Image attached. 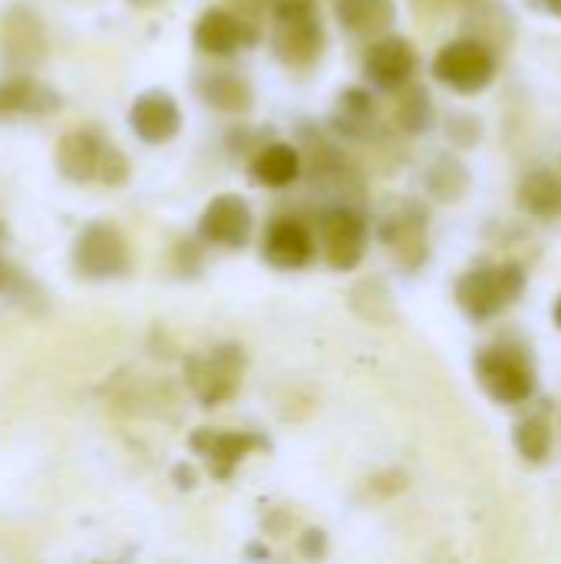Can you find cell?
Segmentation results:
<instances>
[{"label": "cell", "mask_w": 561, "mask_h": 564, "mask_svg": "<svg viewBox=\"0 0 561 564\" xmlns=\"http://www.w3.org/2000/svg\"><path fill=\"white\" fill-rule=\"evenodd\" d=\"M301 549L308 552V555H324V549H327V535L321 532V529H308L304 532V539H301Z\"/></svg>", "instance_id": "f546056e"}, {"label": "cell", "mask_w": 561, "mask_h": 564, "mask_svg": "<svg viewBox=\"0 0 561 564\" xmlns=\"http://www.w3.org/2000/svg\"><path fill=\"white\" fill-rule=\"evenodd\" d=\"M519 205L539 218V221H552V218H561V175L555 169H532L522 175L519 182Z\"/></svg>", "instance_id": "7402d4cb"}, {"label": "cell", "mask_w": 561, "mask_h": 564, "mask_svg": "<svg viewBox=\"0 0 561 564\" xmlns=\"http://www.w3.org/2000/svg\"><path fill=\"white\" fill-rule=\"evenodd\" d=\"M248 357L238 344H218L185 360V383L202 406H222L241 390Z\"/></svg>", "instance_id": "277c9868"}, {"label": "cell", "mask_w": 561, "mask_h": 564, "mask_svg": "<svg viewBox=\"0 0 561 564\" xmlns=\"http://www.w3.org/2000/svg\"><path fill=\"white\" fill-rule=\"evenodd\" d=\"M417 76V50L407 36L384 33L364 53V79L380 93H397Z\"/></svg>", "instance_id": "9c48e42d"}, {"label": "cell", "mask_w": 561, "mask_h": 564, "mask_svg": "<svg viewBox=\"0 0 561 564\" xmlns=\"http://www.w3.org/2000/svg\"><path fill=\"white\" fill-rule=\"evenodd\" d=\"M499 73V53L473 36H456L433 56V76L460 96L483 93Z\"/></svg>", "instance_id": "5b68a950"}, {"label": "cell", "mask_w": 561, "mask_h": 564, "mask_svg": "<svg viewBox=\"0 0 561 564\" xmlns=\"http://www.w3.org/2000/svg\"><path fill=\"white\" fill-rule=\"evenodd\" d=\"M268 7H271V0H228V10H235L248 20H258L261 13H268Z\"/></svg>", "instance_id": "f1b7e54d"}, {"label": "cell", "mask_w": 561, "mask_h": 564, "mask_svg": "<svg viewBox=\"0 0 561 564\" xmlns=\"http://www.w3.org/2000/svg\"><path fill=\"white\" fill-rule=\"evenodd\" d=\"M377 238L407 274H417L430 258V212H427V205L417 198L390 202L377 221Z\"/></svg>", "instance_id": "3957f363"}, {"label": "cell", "mask_w": 561, "mask_h": 564, "mask_svg": "<svg viewBox=\"0 0 561 564\" xmlns=\"http://www.w3.org/2000/svg\"><path fill=\"white\" fill-rule=\"evenodd\" d=\"M552 321H555V327L561 330V294H559V301H555V307H552Z\"/></svg>", "instance_id": "d6a6232c"}, {"label": "cell", "mask_w": 561, "mask_h": 564, "mask_svg": "<svg viewBox=\"0 0 561 564\" xmlns=\"http://www.w3.org/2000/svg\"><path fill=\"white\" fill-rule=\"evenodd\" d=\"M559 175H561V159H559Z\"/></svg>", "instance_id": "d590c367"}, {"label": "cell", "mask_w": 561, "mask_h": 564, "mask_svg": "<svg viewBox=\"0 0 561 564\" xmlns=\"http://www.w3.org/2000/svg\"><path fill=\"white\" fill-rule=\"evenodd\" d=\"M129 3H149V0H129Z\"/></svg>", "instance_id": "e575fe53"}, {"label": "cell", "mask_w": 561, "mask_h": 564, "mask_svg": "<svg viewBox=\"0 0 561 564\" xmlns=\"http://www.w3.org/2000/svg\"><path fill=\"white\" fill-rule=\"evenodd\" d=\"M337 23L360 40H377L397 23V0H337Z\"/></svg>", "instance_id": "ffe728a7"}, {"label": "cell", "mask_w": 561, "mask_h": 564, "mask_svg": "<svg viewBox=\"0 0 561 564\" xmlns=\"http://www.w3.org/2000/svg\"><path fill=\"white\" fill-rule=\"evenodd\" d=\"M195 46L202 53H212V56H231L238 50H248L258 43V23L235 13V10H225V7H212L198 17L195 30Z\"/></svg>", "instance_id": "7c38bea8"}, {"label": "cell", "mask_w": 561, "mask_h": 564, "mask_svg": "<svg viewBox=\"0 0 561 564\" xmlns=\"http://www.w3.org/2000/svg\"><path fill=\"white\" fill-rule=\"evenodd\" d=\"M60 109V96L33 79V76H10L0 83V119H13V116H46Z\"/></svg>", "instance_id": "ac0fdd59"}, {"label": "cell", "mask_w": 561, "mask_h": 564, "mask_svg": "<svg viewBox=\"0 0 561 564\" xmlns=\"http://www.w3.org/2000/svg\"><path fill=\"white\" fill-rule=\"evenodd\" d=\"M463 13H466L463 36L483 40V43L493 46L496 53H499L503 46L513 43V36H516V20H513V13H509L503 3H496V0H470V3L463 7Z\"/></svg>", "instance_id": "d6986e66"}, {"label": "cell", "mask_w": 561, "mask_h": 564, "mask_svg": "<svg viewBox=\"0 0 561 564\" xmlns=\"http://www.w3.org/2000/svg\"><path fill=\"white\" fill-rule=\"evenodd\" d=\"M314 235L304 221L298 218H278L268 231H265V261L278 271H301L304 264H311L314 258Z\"/></svg>", "instance_id": "5bb4252c"}, {"label": "cell", "mask_w": 561, "mask_h": 564, "mask_svg": "<svg viewBox=\"0 0 561 564\" xmlns=\"http://www.w3.org/2000/svg\"><path fill=\"white\" fill-rule=\"evenodd\" d=\"M103 145L106 139L96 129H73L60 139L56 145V169L66 182H93L99 172V159H103Z\"/></svg>", "instance_id": "e0dca14e"}, {"label": "cell", "mask_w": 561, "mask_h": 564, "mask_svg": "<svg viewBox=\"0 0 561 564\" xmlns=\"http://www.w3.org/2000/svg\"><path fill=\"white\" fill-rule=\"evenodd\" d=\"M513 446L516 453L529 463V466H542L552 456V423H549V403L546 410H532L526 413L516 426H513Z\"/></svg>", "instance_id": "cb8c5ba5"}, {"label": "cell", "mask_w": 561, "mask_h": 564, "mask_svg": "<svg viewBox=\"0 0 561 564\" xmlns=\"http://www.w3.org/2000/svg\"><path fill=\"white\" fill-rule=\"evenodd\" d=\"M301 172H304V155L288 142H271V145L265 142L251 155V175L268 188H288L301 178Z\"/></svg>", "instance_id": "44dd1931"}, {"label": "cell", "mask_w": 561, "mask_h": 564, "mask_svg": "<svg viewBox=\"0 0 561 564\" xmlns=\"http://www.w3.org/2000/svg\"><path fill=\"white\" fill-rule=\"evenodd\" d=\"M3 56L13 66H33L46 56V30L40 17L26 7H13L3 20V40H0Z\"/></svg>", "instance_id": "2e32d148"}, {"label": "cell", "mask_w": 561, "mask_h": 564, "mask_svg": "<svg viewBox=\"0 0 561 564\" xmlns=\"http://www.w3.org/2000/svg\"><path fill=\"white\" fill-rule=\"evenodd\" d=\"M526 288L529 274L522 261H479L460 274L453 297L470 321L486 324L506 314L516 301H522Z\"/></svg>", "instance_id": "7a4b0ae2"}, {"label": "cell", "mask_w": 561, "mask_h": 564, "mask_svg": "<svg viewBox=\"0 0 561 564\" xmlns=\"http://www.w3.org/2000/svg\"><path fill=\"white\" fill-rule=\"evenodd\" d=\"M400 99L393 106V119L397 126L407 132V135H423L436 126V106H433V96L427 93V86H417L413 79L397 89Z\"/></svg>", "instance_id": "d4e9b609"}, {"label": "cell", "mask_w": 561, "mask_h": 564, "mask_svg": "<svg viewBox=\"0 0 561 564\" xmlns=\"http://www.w3.org/2000/svg\"><path fill=\"white\" fill-rule=\"evenodd\" d=\"M331 126L347 142H374V135L380 129V112H377V102H374L370 89L347 86L334 102Z\"/></svg>", "instance_id": "9a60e30c"}, {"label": "cell", "mask_w": 561, "mask_h": 564, "mask_svg": "<svg viewBox=\"0 0 561 564\" xmlns=\"http://www.w3.org/2000/svg\"><path fill=\"white\" fill-rule=\"evenodd\" d=\"M446 135H450V142L460 145V149H473V145L483 139V122H479L476 112H453V116L446 119Z\"/></svg>", "instance_id": "83f0119b"}, {"label": "cell", "mask_w": 561, "mask_h": 564, "mask_svg": "<svg viewBox=\"0 0 561 564\" xmlns=\"http://www.w3.org/2000/svg\"><path fill=\"white\" fill-rule=\"evenodd\" d=\"M251 225H255V218H251L248 202H245L241 195L225 192V195H215V198L205 205V212H202V218H198V238H202L205 245L238 251V248L248 245Z\"/></svg>", "instance_id": "8fae6325"}, {"label": "cell", "mask_w": 561, "mask_h": 564, "mask_svg": "<svg viewBox=\"0 0 561 564\" xmlns=\"http://www.w3.org/2000/svg\"><path fill=\"white\" fill-rule=\"evenodd\" d=\"M17 281V274H13V268L0 258V294H7L10 291V284Z\"/></svg>", "instance_id": "4dcf8cb0"}, {"label": "cell", "mask_w": 561, "mask_h": 564, "mask_svg": "<svg viewBox=\"0 0 561 564\" xmlns=\"http://www.w3.org/2000/svg\"><path fill=\"white\" fill-rule=\"evenodd\" d=\"M198 96L208 109L225 116H248L255 106V89L238 73H212L198 83Z\"/></svg>", "instance_id": "603a6c76"}, {"label": "cell", "mask_w": 561, "mask_h": 564, "mask_svg": "<svg viewBox=\"0 0 561 564\" xmlns=\"http://www.w3.org/2000/svg\"><path fill=\"white\" fill-rule=\"evenodd\" d=\"M188 446L198 459H205V466L215 479H231V473L251 453L271 449L268 440H261L258 433H225V430H195Z\"/></svg>", "instance_id": "30bf717a"}, {"label": "cell", "mask_w": 561, "mask_h": 564, "mask_svg": "<svg viewBox=\"0 0 561 564\" xmlns=\"http://www.w3.org/2000/svg\"><path fill=\"white\" fill-rule=\"evenodd\" d=\"M427 192L440 205L460 202L470 192V169L456 155H450V152L436 155L433 165L427 169Z\"/></svg>", "instance_id": "484cf974"}, {"label": "cell", "mask_w": 561, "mask_h": 564, "mask_svg": "<svg viewBox=\"0 0 561 564\" xmlns=\"http://www.w3.org/2000/svg\"><path fill=\"white\" fill-rule=\"evenodd\" d=\"M317 241L324 251V261L347 274L354 268H360V261L367 258V245H370V225L367 215L357 205H327L317 215Z\"/></svg>", "instance_id": "8992f818"}, {"label": "cell", "mask_w": 561, "mask_h": 564, "mask_svg": "<svg viewBox=\"0 0 561 564\" xmlns=\"http://www.w3.org/2000/svg\"><path fill=\"white\" fill-rule=\"evenodd\" d=\"M73 271L86 281H116L132 271L126 235L109 221H93L73 241Z\"/></svg>", "instance_id": "52a82bcc"}, {"label": "cell", "mask_w": 561, "mask_h": 564, "mask_svg": "<svg viewBox=\"0 0 561 564\" xmlns=\"http://www.w3.org/2000/svg\"><path fill=\"white\" fill-rule=\"evenodd\" d=\"M129 129L145 145H165L182 132V109L172 93L149 89L129 106Z\"/></svg>", "instance_id": "4fadbf2b"}, {"label": "cell", "mask_w": 561, "mask_h": 564, "mask_svg": "<svg viewBox=\"0 0 561 564\" xmlns=\"http://www.w3.org/2000/svg\"><path fill=\"white\" fill-rule=\"evenodd\" d=\"M473 373L479 390L499 406H522L539 390V367L526 344L503 337L476 350Z\"/></svg>", "instance_id": "6da1fadb"}, {"label": "cell", "mask_w": 561, "mask_h": 564, "mask_svg": "<svg viewBox=\"0 0 561 564\" xmlns=\"http://www.w3.org/2000/svg\"><path fill=\"white\" fill-rule=\"evenodd\" d=\"M327 50L324 23L314 13H294V17H274L271 26V53L288 69H311Z\"/></svg>", "instance_id": "ba28073f"}, {"label": "cell", "mask_w": 561, "mask_h": 564, "mask_svg": "<svg viewBox=\"0 0 561 564\" xmlns=\"http://www.w3.org/2000/svg\"><path fill=\"white\" fill-rule=\"evenodd\" d=\"M542 7H546V13H552V17L561 20V0H542Z\"/></svg>", "instance_id": "1f68e13d"}, {"label": "cell", "mask_w": 561, "mask_h": 564, "mask_svg": "<svg viewBox=\"0 0 561 564\" xmlns=\"http://www.w3.org/2000/svg\"><path fill=\"white\" fill-rule=\"evenodd\" d=\"M3 241H7V228L0 225V245H3Z\"/></svg>", "instance_id": "836d02e7"}, {"label": "cell", "mask_w": 561, "mask_h": 564, "mask_svg": "<svg viewBox=\"0 0 561 564\" xmlns=\"http://www.w3.org/2000/svg\"><path fill=\"white\" fill-rule=\"evenodd\" d=\"M129 159L122 155V149H116L112 142H106L103 145V159H99V172H96V178L103 182V185H109V188H119V185H126L129 182Z\"/></svg>", "instance_id": "4316f807"}]
</instances>
